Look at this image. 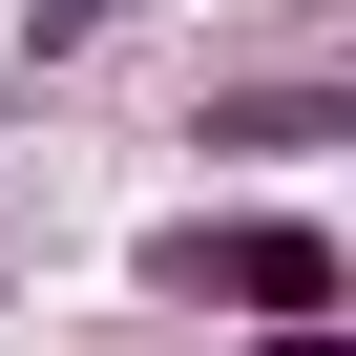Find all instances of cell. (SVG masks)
<instances>
[{
    "label": "cell",
    "instance_id": "obj_2",
    "mask_svg": "<svg viewBox=\"0 0 356 356\" xmlns=\"http://www.w3.org/2000/svg\"><path fill=\"white\" fill-rule=\"evenodd\" d=\"M189 147H252V168H314V147H356V84H210V105H189Z\"/></svg>",
    "mask_w": 356,
    "mask_h": 356
},
{
    "label": "cell",
    "instance_id": "obj_1",
    "mask_svg": "<svg viewBox=\"0 0 356 356\" xmlns=\"http://www.w3.org/2000/svg\"><path fill=\"white\" fill-rule=\"evenodd\" d=\"M147 293L168 314H231V335H314V314H356V252L314 210H168L147 231Z\"/></svg>",
    "mask_w": 356,
    "mask_h": 356
},
{
    "label": "cell",
    "instance_id": "obj_3",
    "mask_svg": "<svg viewBox=\"0 0 356 356\" xmlns=\"http://www.w3.org/2000/svg\"><path fill=\"white\" fill-rule=\"evenodd\" d=\"M231 356H356V314H314V335H231Z\"/></svg>",
    "mask_w": 356,
    "mask_h": 356
}]
</instances>
